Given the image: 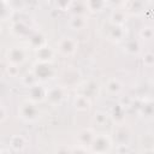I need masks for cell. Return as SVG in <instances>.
Listing matches in <instances>:
<instances>
[{
	"label": "cell",
	"instance_id": "obj_1",
	"mask_svg": "<svg viewBox=\"0 0 154 154\" xmlns=\"http://www.w3.org/2000/svg\"><path fill=\"white\" fill-rule=\"evenodd\" d=\"M18 116L22 120L26 123H35L41 117V109L38 103L26 99L18 106Z\"/></svg>",
	"mask_w": 154,
	"mask_h": 154
},
{
	"label": "cell",
	"instance_id": "obj_2",
	"mask_svg": "<svg viewBox=\"0 0 154 154\" xmlns=\"http://www.w3.org/2000/svg\"><path fill=\"white\" fill-rule=\"evenodd\" d=\"M113 140L107 134H96L91 144L89 146L90 153H109L113 148Z\"/></svg>",
	"mask_w": 154,
	"mask_h": 154
},
{
	"label": "cell",
	"instance_id": "obj_3",
	"mask_svg": "<svg viewBox=\"0 0 154 154\" xmlns=\"http://www.w3.org/2000/svg\"><path fill=\"white\" fill-rule=\"evenodd\" d=\"M131 135L132 132L130 128L124 123H119L114 126L111 137L113 140V143H117V146H130Z\"/></svg>",
	"mask_w": 154,
	"mask_h": 154
},
{
	"label": "cell",
	"instance_id": "obj_4",
	"mask_svg": "<svg viewBox=\"0 0 154 154\" xmlns=\"http://www.w3.org/2000/svg\"><path fill=\"white\" fill-rule=\"evenodd\" d=\"M32 72L35 73V76L37 77L38 82H46L48 79L54 78V76L57 75V70L54 69V66L52 65V63H41V61H36L32 66Z\"/></svg>",
	"mask_w": 154,
	"mask_h": 154
},
{
	"label": "cell",
	"instance_id": "obj_5",
	"mask_svg": "<svg viewBox=\"0 0 154 154\" xmlns=\"http://www.w3.org/2000/svg\"><path fill=\"white\" fill-rule=\"evenodd\" d=\"M5 57L7 63H12L20 66L28 60L29 53H28V49L24 48L23 46H12L6 51Z\"/></svg>",
	"mask_w": 154,
	"mask_h": 154
},
{
	"label": "cell",
	"instance_id": "obj_6",
	"mask_svg": "<svg viewBox=\"0 0 154 154\" xmlns=\"http://www.w3.org/2000/svg\"><path fill=\"white\" fill-rule=\"evenodd\" d=\"M67 96V87L65 85H54L47 89V97L46 100L52 106H58L63 103V101Z\"/></svg>",
	"mask_w": 154,
	"mask_h": 154
},
{
	"label": "cell",
	"instance_id": "obj_7",
	"mask_svg": "<svg viewBox=\"0 0 154 154\" xmlns=\"http://www.w3.org/2000/svg\"><path fill=\"white\" fill-rule=\"evenodd\" d=\"M78 42L73 37H61L57 42V52L63 57H71L77 52Z\"/></svg>",
	"mask_w": 154,
	"mask_h": 154
},
{
	"label": "cell",
	"instance_id": "obj_8",
	"mask_svg": "<svg viewBox=\"0 0 154 154\" xmlns=\"http://www.w3.org/2000/svg\"><path fill=\"white\" fill-rule=\"evenodd\" d=\"M76 90H77V94L84 95L91 100L93 97H96L100 94V85L96 81L88 79V81H84V82L77 84Z\"/></svg>",
	"mask_w": 154,
	"mask_h": 154
},
{
	"label": "cell",
	"instance_id": "obj_9",
	"mask_svg": "<svg viewBox=\"0 0 154 154\" xmlns=\"http://www.w3.org/2000/svg\"><path fill=\"white\" fill-rule=\"evenodd\" d=\"M149 5V0H125L123 8L128 14L138 16L142 14Z\"/></svg>",
	"mask_w": 154,
	"mask_h": 154
},
{
	"label": "cell",
	"instance_id": "obj_10",
	"mask_svg": "<svg viewBox=\"0 0 154 154\" xmlns=\"http://www.w3.org/2000/svg\"><path fill=\"white\" fill-rule=\"evenodd\" d=\"M47 89L46 87H43V84L41 82L34 84L32 87L28 88V99L36 102V103H40L42 101L46 100L47 97Z\"/></svg>",
	"mask_w": 154,
	"mask_h": 154
},
{
	"label": "cell",
	"instance_id": "obj_11",
	"mask_svg": "<svg viewBox=\"0 0 154 154\" xmlns=\"http://www.w3.org/2000/svg\"><path fill=\"white\" fill-rule=\"evenodd\" d=\"M95 136H96V132H95L94 129H91V128L82 129L77 134V136H76L77 144H81V146H83V147H85V148L89 149V146L91 144V142L95 138Z\"/></svg>",
	"mask_w": 154,
	"mask_h": 154
},
{
	"label": "cell",
	"instance_id": "obj_12",
	"mask_svg": "<svg viewBox=\"0 0 154 154\" xmlns=\"http://www.w3.org/2000/svg\"><path fill=\"white\" fill-rule=\"evenodd\" d=\"M57 49L49 47L48 45L35 51V55H36V60L37 61H41V63H53L54 60V57L57 54Z\"/></svg>",
	"mask_w": 154,
	"mask_h": 154
},
{
	"label": "cell",
	"instance_id": "obj_13",
	"mask_svg": "<svg viewBox=\"0 0 154 154\" xmlns=\"http://www.w3.org/2000/svg\"><path fill=\"white\" fill-rule=\"evenodd\" d=\"M126 36V29L124 25H114L111 23L108 30H107V37L108 40L113 42H122Z\"/></svg>",
	"mask_w": 154,
	"mask_h": 154
},
{
	"label": "cell",
	"instance_id": "obj_14",
	"mask_svg": "<svg viewBox=\"0 0 154 154\" xmlns=\"http://www.w3.org/2000/svg\"><path fill=\"white\" fill-rule=\"evenodd\" d=\"M69 25L72 30L76 31H81L83 29H85L88 26V17L84 13H77V14H72V17L69 20Z\"/></svg>",
	"mask_w": 154,
	"mask_h": 154
},
{
	"label": "cell",
	"instance_id": "obj_15",
	"mask_svg": "<svg viewBox=\"0 0 154 154\" xmlns=\"http://www.w3.org/2000/svg\"><path fill=\"white\" fill-rule=\"evenodd\" d=\"M28 45L30 46V48H32L34 51H37L45 46H47V38L46 36L41 32V31H35L32 32L29 38H28Z\"/></svg>",
	"mask_w": 154,
	"mask_h": 154
},
{
	"label": "cell",
	"instance_id": "obj_16",
	"mask_svg": "<svg viewBox=\"0 0 154 154\" xmlns=\"http://www.w3.org/2000/svg\"><path fill=\"white\" fill-rule=\"evenodd\" d=\"M128 13L123 7L120 8H113L109 14V23L114 25H124L128 20Z\"/></svg>",
	"mask_w": 154,
	"mask_h": 154
},
{
	"label": "cell",
	"instance_id": "obj_17",
	"mask_svg": "<svg viewBox=\"0 0 154 154\" xmlns=\"http://www.w3.org/2000/svg\"><path fill=\"white\" fill-rule=\"evenodd\" d=\"M28 146V141L23 135H13L8 140V147H11L12 152H23Z\"/></svg>",
	"mask_w": 154,
	"mask_h": 154
},
{
	"label": "cell",
	"instance_id": "obj_18",
	"mask_svg": "<svg viewBox=\"0 0 154 154\" xmlns=\"http://www.w3.org/2000/svg\"><path fill=\"white\" fill-rule=\"evenodd\" d=\"M84 4L90 13H100L108 6L107 0H84Z\"/></svg>",
	"mask_w": 154,
	"mask_h": 154
},
{
	"label": "cell",
	"instance_id": "obj_19",
	"mask_svg": "<svg viewBox=\"0 0 154 154\" xmlns=\"http://www.w3.org/2000/svg\"><path fill=\"white\" fill-rule=\"evenodd\" d=\"M73 106L77 111H81V112H85V111H89L90 107H91V100L84 95H81V94H77L73 99Z\"/></svg>",
	"mask_w": 154,
	"mask_h": 154
},
{
	"label": "cell",
	"instance_id": "obj_20",
	"mask_svg": "<svg viewBox=\"0 0 154 154\" xmlns=\"http://www.w3.org/2000/svg\"><path fill=\"white\" fill-rule=\"evenodd\" d=\"M138 113L147 119L154 118V101L152 100L143 101L138 107Z\"/></svg>",
	"mask_w": 154,
	"mask_h": 154
},
{
	"label": "cell",
	"instance_id": "obj_21",
	"mask_svg": "<svg viewBox=\"0 0 154 154\" xmlns=\"http://www.w3.org/2000/svg\"><path fill=\"white\" fill-rule=\"evenodd\" d=\"M105 87H106L107 93L111 94V95H118L123 89V85H122V83L118 78H109L106 82Z\"/></svg>",
	"mask_w": 154,
	"mask_h": 154
},
{
	"label": "cell",
	"instance_id": "obj_22",
	"mask_svg": "<svg viewBox=\"0 0 154 154\" xmlns=\"http://www.w3.org/2000/svg\"><path fill=\"white\" fill-rule=\"evenodd\" d=\"M124 109H125V107L122 105V103H119V105H117V106H114L113 108H112V111H111V113H109V117L112 118V119H114L116 122H117V124H119V123H123L124 122V119H125V117H124Z\"/></svg>",
	"mask_w": 154,
	"mask_h": 154
},
{
	"label": "cell",
	"instance_id": "obj_23",
	"mask_svg": "<svg viewBox=\"0 0 154 154\" xmlns=\"http://www.w3.org/2000/svg\"><path fill=\"white\" fill-rule=\"evenodd\" d=\"M124 49H125L126 53H129L131 55H137L141 51V45L137 40H129V41L125 42Z\"/></svg>",
	"mask_w": 154,
	"mask_h": 154
},
{
	"label": "cell",
	"instance_id": "obj_24",
	"mask_svg": "<svg viewBox=\"0 0 154 154\" xmlns=\"http://www.w3.org/2000/svg\"><path fill=\"white\" fill-rule=\"evenodd\" d=\"M13 12V7L11 6L10 0H1V19L5 22L11 18Z\"/></svg>",
	"mask_w": 154,
	"mask_h": 154
},
{
	"label": "cell",
	"instance_id": "obj_25",
	"mask_svg": "<svg viewBox=\"0 0 154 154\" xmlns=\"http://www.w3.org/2000/svg\"><path fill=\"white\" fill-rule=\"evenodd\" d=\"M36 83H38V79H37V77L35 76V73L32 72V70L29 71V72H26V73L22 77V84H23L25 88H30V87H32V85L36 84Z\"/></svg>",
	"mask_w": 154,
	"mask_h": 154
},
{
	"label": "cell",
	"instance_id": "obj_26",
	"mask_svg": "<svg viewBox=\"0 0 154 154\" xmlns=\"http://www.w3.org/2000/svg\"><path fill=\"white\" fill-rule=\"evenodd\" d=\"M108 118H109V114H107L102 111H97L93 116V123L97 126H103L108 122Z\"/></svg>",
	"mask_w": 154,
	"mask_h": 154
},
{
	"label": "cell",
	"instance_id": "obj_27",
	"mask_svg": "<svg viewBox=\"0 0 154 154\" xmlns=\"http://www.w3.org/2000/svg\"><path fill=\"white\" fill-rule=\"evenodd\" d=\"M11 31L13 34H16L17 36H24V35L29 34V29L22 22H14L11 25Z\"/></svg>",
	"mask_w": 154,
	"mask_h": 154
},
{
	"label": "cell",
	"instance_id": "obj_28",
	"mask_svg": "<svg viewBox=\"0 0 154 154\" xmlns=\"http://www.w3.org/2000/svg\"><path fill=\"white\" fill-rule=\"evenodd\" d=\"M138 35H140V38H142L143 41H152L154 38V28L146 25L140 30Z\"/></svg>",
	"mask_w": 154,
	"mask_h": 154
},
{
	"label": "cell",
	"instance_id": "obj_29",
	"mask_svg": "<svg viewBox=\"0 0 154 154\" xmlns=\"http://www.w3.org/2000/svg\"><path fill=\"white\" fill-rule=\"evenodd\" d=\"M75 0H54L55 2V6L58 10L60 11H67L71 8L72 4H73Z\"/></svg>",
	"mask_w": 154,
	"mask_h": 154
},
{
	"label": "cell",
	"instance_id": "obj_30",
	"mask_svg": "<svg viewBox=\"0 0 154 154\" xmlns=\"http://www.w3.org/2000/svg\"><path fill=\"white\" fill-rule=\"evenodd\" d=\"M5 72L10 76V77H17L19 75V66L12 63H7L6 67H5Z\"/></svg>",
	"mask_w": 154,
	"mask_h": 154
},
{
	"label": "cell",
	"instance_id": "obj_31",
	"mask_svg": "<svg viewBox=\"0 0 154 154\" xmlns=\"http://www.w3.org/2000/svg\"><path fill=\"white\" fill-rule=\"evenodd\" d=\"M142 63H143V65H146L148 67L153 66L154 65V53H152V52L144 53L142 57Z\"/></svg>",
	"mask_w": 154,
	"mask_h": 154
},
{
	"label": "cell",
	"instance_id": "obj_32",
	"mask_svg": "<svg viewBox=\"0 0 154 154\" xmlns=\"http://www.w3.org/2000/svg\"><path fill=\"white\" fill-rule=\"evenodd\" d=\"M125 0H107L108 6H112L113 8H120L124 6Z\"/></svg>",
	"mask_w": 154,
	"mask_h": 154
},
{
	"label": "cell",
	"instance_id": "obj_33",
	"mask_svg": "<svg viewBox=\"0 0 154 154\" xmlns=\"http://www.w3.org/2000/svg\"><path fill=\"white\" fill-rule=\"evenodd\" d=\"M7 119V113H6V107L5 105H1V116H0V123H5Z\"/></svg>",
	"mask_w": 154,
	"mask_h": 154
},
{
	"label": "cell",
	"instance_id": "obj_34",
	"mask_svg": "<svg viewBox=\"0 0 154 154\" xmlns=\"http://www.w3.org/2000/svg\"><path fill=\"white\" fill-rule=\"evenodd\" d=\"M152 147H153V148H152V150L154 152V137H153V142H152Z\"/></svg>",
	"mask_w": 154,
	"mask_h": 154
},
{
	"label": "cell",
	"instance_id": "obj_35",
	"mask_svg": "<svg viewBox=\"0 0 154 154\" xmlns=\"http://www.w3.org/2000/svg\"><path fill=\"white\" fill-rule=\"evenodd\" d=\"M10 1H12V0H10Z\"/></svg>",
	"mask_w": 154,
	"mask_h": 154
}]
</instances>
